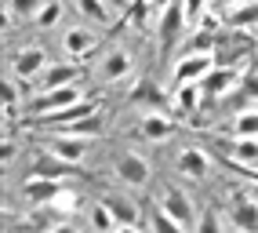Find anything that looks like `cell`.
<instances>
[{
  "label": "cell",
  "instance_id": "cell-9",
  "mask_svg": "<svg viewBox=\"0 0 258 233\" xmlns=\"http://www.w3.org/2000/svg\"><path fill=\"white\" fill-rule=\"evenodd\" d=\"M58 190H62V182H58V179H51V175H37V171H33V175L22 182V197H26L33 208L51 204V201L58 197Z\"/></svg>",
  "mask_w": 258,
  "mask_h": 233
},
{
  "label": "cell",
  "instance_id": "cell-31",
  "mask_svg": "<svg viewBox=\"0 0 258 233\" xmlns=\"http://www.w3.org/2000/svg\"><path fill=\"white\" fill-rule=\"evenodd\" d=\"M91 229H102V233H106V229H109V233H113V229H120L106 201H102V204H95V208H91Z\"/></svg>",
  "mask_w": 258,
  "mask_h": 233
},
{
  "label": "cell",
  "instance_id": "cell-39",
  "mask_svg": "<svg viewBox=\"0 0 258 233\" xmlns=\"http://www.w3.org/2000/svg\"><path fill=\"white\" fill-rule=\"evenodd\" d=\"M149 4H153V0H149Z\"/></svg>",
  "mask_w": 258,
  "mask_h": 233
},
{
  "label": "cell",
  "instance_id": "cell-16",
  "mask_svg": "<svg viewBox=\"0 0 258 233\" xmlns=\"http://www.w3.org/2000/svg\"><path fill=\"white\" fill-rule=\"evenodd\" d=\"M98 109H102V102H98V98H80V102L66 106V109H58V113H40V116H37V124H58V128H66V124L80 121V116H91V113H98Z\"/></svg>",
  "mask_w": 258,
  "mask_h": 233
},
{
  "label": "cell",
  "instance_id": "cell-21",
  "mask_svg": "<svg viewBox=\"0 0 258 233\" xmlns=\"http://www.w3.org/2000/svg\"><path fill=\"white\" fill-rule=\"evenodd\" d=\"M77 168H80V164L62 160L58 153H44V157H37V164H33L37 175H51V179H70V175H77Z\"/></svg>",
  "mask_w": 258,
  "mask_h": 233
},
{
  "label": "cell",
  "instance_id": "cell-22",
  "mask_svg": "<svg viewBox=\"0 0 258 233\" xmlns=\"http://www.w3.org/2000/svg\"><path fill=\"white\" fill-rule=\"evenodd\" d=\"M226 26H233V29H258V0H254V4H251V0H244V4L229 8Z\"/></svg>",
  "mask_w": 258,
  "mask_h": 233
},
{
  "label": "cell",
  "instance_id": "cell-38",
  "mask_svg": "<svg viewBox=\"0 0 258 233\" xmlns=\"http://www.w3.org/2000/svg\"><path fill=\"white\" fill-rule=\"evenodd\" d=\"M218 8H236V4H244V0H215Z\"/></svg>",
  "mask_w": 258,
  "mask_h": 233
},
{
  "label": "cell",
  "instance_id": "cell-3",
  "mask_svg": "<svg viewBox=\"0 0 258 233\" xmlns=\"http://www.w3.org/2000/svg\"><path fill=\"white\" fill-rule=\"evenodd\" d=\"M215 70V55L211 51H185L175 62V84H189V80H204Z\"/></svg>",
  "mask_w": 258,
  "mask_h": 233
},
{
  "label": "cell",
  "instance_id": "cell-30",
  "mask_svg": "<svg viewBox=\"0 0 258 233\" xmlns=\"http://www.w3.org/2000/svg\"><path fill=\"white\" fill-rule=\"evenodd\" d=\"M233 135H258V106L240 109V116L233 121Z\"/></svg>",
  "mask_w": 258,
  "mask_h": 233
},
{
  "label": "cell",
  "instance_id": "cell-27",
  "mask_svg": "<svg viewBox=\"0 0 258 233\" xmlns=\"http://www.w3.org/2000/svg\"><path fill=\"white\" fill-rule=\"evenodd\" d=\"M77 11L84 15V19L98 22V26H109L113 22V11H109L106 0H77Z\"/></svg>",
  "mask_w": 258,
  "mask_h": 233
},
{
  "label": "cell",
  "instance_id": "cell-8",
  "mask_svg": "<svg viewBox=\"0 0 258 233\" xmlns=\"http://www.w3.org/2000/svg\"><path fill=\"white\" fill-rule=\"evenodd\" d=\"M160 204H164V208L178 219V226H182V229H197L193 201H189V197H185L178 186H164V190H160Z\"/></svg>",
  "mask_w": 258,
  "mask_h": 233
},
{
  "label": "cell",
  "instance_id": "cell-14",
  "mask_svg": "<svg viewBox=\"0 0 258 233\" xmlns=\"http://www.w3.org/2000/svg\"><path fill=\"white\" fill-rule=\"evenodd\" d=\"M102 201L109 204V211H113V219H116L120 229H139V226H146L142 215H139V204H135L131 197H124V193H106Z\"/></svg>",
  "mask_w": 258,
  "mask_h": 233
},
{
  "label": "cell",
  "instance_id": "cell-29",
  "mask_svg": "<svg viewBox=\"0 0 258 233\" xmlns=\"http://www.w3.org/2000/svg\"><path fill=\"white\" fill-rule=\"evenodd\" d=\"M58 19H62V0H44V8L37 11V22L40 29H51V26H58Z\"/></svg>",
  "mask_w": 258,
  "mask_h": 233
},
{
  "label": "cell",
  "instance_id": "cell-17",
  "mask_svg": "<svg viewBox=\"0 0 258 233\" xmlns=\"http://www.w3.org/2000/svg\"><path fill=\"white\" fill-rule=\"evenodd\" d=\"M131 51H124V47H116V51H109L106 59H102V66H98V77L102 80H109V84H116V80H124L127 73H131Z\"/></svg>",
  "mask_w": 258,
  "mask_h": 233
},
{
  "label": "cell",
  "instance_id": "cell-13",
  "mask_svg": "<svg viewBox=\"0 0 258 233\" xmlns=\"http://www.w3.org/2000/svg\"><path fill=\"white\" fill-rule=\"evenodd\" d=\"M47 149H51V153H58L62 160H73V164H80L84 157H88V149H91V139L73 135V131H58V135L47 142Z\"/></svg>",
  "mask_w": 258,
  "mask_h": 233
},
{
  "label": "cell",
  "instance_id": "cell-26",
  "mask_svg": "<svg viewBox=\"0 0 258 233\" xmlns=\"http://www.w3.org/2000/svg\"><path fill=\"white\" fill-rule=\"evenodd\" d=\"M127 102H131V106H139V102H146V106H164L167 98H164V91H157V84H153V80H139V84L131 88Z\"/></svg>",
  "mask_w": 258,
  "mask_h": 233
},
{
  "label": "cell",
  "instance_id": "cell-32",
  "mask_svg": "<svg viewBox=\"0 0 258 233\" xmlns=\"http://www.w3.org/2000/svg\"><path fill=\"white\" fill-rule=\"evenodd\" d=\"M146 19H149V0H131V4H127V11H124V19H120V22L146 26ZM120 22H116V26H120Z\"/></svg>",
  "mask_w": 258,
  "mask_h": 233
},
{
  "label": "cell",
  "instance_id": "cell-33",
  "mask_svg": "<svg viewBox=\"0 0 258 233\" xmlns=\"http://www.w3.org/2000/svg\"><path fill=\"white\" fill-rule=\"evenodd\" d=\"M0 95H4V124H11V121H15V109H19V95H15L11 80L0 84Z\"/></svg>",
  "mask_w": 258,
  "mask_h": 233
},
{
  "label": "cell",
  "instance_id": "cell-12",
  "mask_svg": "<svg viewBox=\"0 0 258 233\" xmlns=\"http://www.w3.org/2000/svg\"><path fill=\"white\" fill-rule=\"evenodd\" d=\"M62 47H66V55H70L73 62H84V59H91L98 51V33L84 29V26H73L70 33H66Z\"/></svg>",
  "mask_w": 258,
  "mask_h": 233
},
{
  "label": "cell",
  "instance_id": "cell-35",
  "mask_svg": "<svg viewBox=\"0 0 258 233\" xmlns=\"http://www.w3.org/2000/svg\"><path fill=\"white\" fill-rule=\"evenodd\" d=\"M208 8H211L208 0H185V19H189V22L197 26V22H200V15L208 11Z\"/></svg>",
  "mask_w": 258,
  "mask_h": 233
},
{
  "label": "cell",
  "instance_id": "cell-20",
  "mask_svg": "<svg viewBox=\"0 0 258 233\" xmlns=\"http://www.w3.org/2000/svg\"><path fill=\"white\" fill-rule=\"evenodd\" d=\"M229 106H244V109L258 106V70H247L244 77H240V84L229 95Z\"/></svg>",
  "mask_w": 258,
  "mask_h": 233
},
{
  "label": "cell",
  "instance_id": "cell-28",
  "mask_svg": "<svg viewBox=\"0 0 258 233\" xmlns=\"http://www.w3.org/2000/svg\"><path fill=\"white\" fill-rule=\"evenodd\" d=\"M62 131H73V135H84V139H95V135H102V116H98V113H91V116H80V121H73V124H66Z\"/></svg>",
  "mask_w": 258,
  "mask_h": 233
},
{
  "label": "cell",
  "instance_id": "cell-37",
  "mask_svg": "<svg viewBox=\"0 0 258 233\" xmlns=\"http://www.w3.org/2000/svg\"><path fill=\"white\" fill-rule=\"evenodd\" d=\"M229 164H233V168H236L240 175H247V179L254 182V186H258V164H236V160H229Z\"/></svg>",
  "mask_w": 258,
  "mask_h": 233
},
{
  "label": "cell",
  "instance_id": "cell-2",
  "mask_svg": "<svg viewBox=\"0 0 258 233\" xmlns=\"http://www.w3.org/2000/svg\"><path fill=\"white\" fill-rule=\"evenodd\" d=\"M185 22H189L185 19V0H167V8L160 15V29H157V37H160L157 51H160V59H167V51L175 47V40H178V33H182Z\"/></svg>",
  "mask_w": 258,
  "mask_h": 233
},
{
  "label": "cell",
  "instance_id": "cell-5",
  "mask_svg": "<svg viewBox=\"0 0 258 233\" xmlns=\"http://www.w3.org/2000/svg\"><path fill=\"white\" fill-rule=\"evenodd\" d=\"M47 66H51V62H47V51L33 44V47H22V51H15V59H11V73L19 77V80H33L37 73H44Z\"/></svg>",
  "mask_w": 258,
  "mask_h": 233
},
{
  "label": "cell",
  "instance_id": "cell-10",
  "mask_svg": "<svg viewBox=\"0 0 258 233\" xmlns=\"http://www.w3.org/2000/svg\"><path fill=\"white\" fill-rule=\"evenodd\" d=\"M84 98V91L77 88V84H70V88H55V91H40L37 98H33V113H58V109H66V106H73V102H80Z\"/></svg>",
  "mask_w": 258,
  "mask_h": 233
},
{
  "label": "cell",
  "instance_id": "cell-7",
  "mask_svg": "<svg viewBox=\"0 0 258 233\" xmlns=\"http://www.w3.org/2000/svg\"><path fill=\"white\" fill-rule=\"evenodd\" d=\"M229 215H233V226L236 229H258V201L247 193V190H233L229 193Z\"/></svg>",
  "mask_w": 258,
  "mask_h": 233
},
{
  "label": "cell",
  "instance_id": "cell-25",
  "mask_svg": "<svg viewBox=\"0 0 258 233\" xmlns=\"http://www.w3.org/2000/svg\"><path fill=\"white\" fill-rule=\"evenodd\" d=\"M40 8H44V0H4V15H8V22H11V19L33 22Z\"/></svg>",
  "mask_w": 258,
  "mask_h": 233
},
{
  "label": "cell",
  "instance_id": "cell-11",
  "mask_svg": "<svg viewBox=\"0 0 258 233\" xmlns=\"http://www.w3.org/2000/svg\"><path fill=\"white\" fill-rule=\"evenodd\" d=\"M113 175L120 179V182H127V186H146V179H149V164L139 157V153H116V160H113Z\"/></svg>",
  "mask_w": 258,
  "mask_h": 233
},
{
  "label": "cell",
  "instance_id": "cell-34",
  "mask_svg": "<svg viewBox=\"0 0 258 233\" xmlns=\"http://www.w3.org/2000/svg\"><path fill=\"white\" fill-rule=\"evenodd\" d=\"M51 208H58L62 215H73V211L80 208V197H77L73 190H58V197L51 201Z\"/></svg>",
  "mask_w": 258,
  "mask_h": 233
},
{
  "label": "cell",
  "instance_id": "cell-24",
  "mask_svg": "<svg viewBox=\"0 0 258 233\" xmlns=\"http://www.w3.org/2000/svg\"><path fill=\"white\" fill-rule=\"evenodd\" d=\"M229 160L236 164H258V135H236L229 146Z\"/></svg>",
  "mask_w": 258,
  "mask_h": 233
},
{
  "label": "cell",
  "instance_id": "cell-4",
  "mask_svg": "<svg viewBox=\"0 0 258 233\" xmlns=\"http://www.w3.org/2000/svg\"><path fill=\"white\" fill-rule=\"evenodd\" d=\"M175 171L185 175V179H208V175H211V157H208V149H200V146H182L178 157H175Z\"/></svg>",
  "mask_w": 258,
  "mask_h": 233
},
{
  "label": "cell",
  "instance_id": "cell-1",
  "mask_svg": "<svg viewBox=\"0 0 258 233\" xmlns=\"http://www.w3.org/2000/svg\"><path fill=\"white\" fill-rule=\"evenodd\" d=\"M251 55H254V40L244 37V29L229 26V33L226 29L215 33V66H236V70H240Z\"/></svg>",
  "mask_w": 258,
  "mask_h": 233
},
{
  "label": "cell",
  "instance_id": "cell-15",
  "mask_svg": "<svg viewBox=\"0 0 258 233\" xmlns=\"http://www.w3.org/2000/svg\"><path fill=\"white\" fill-rule=\"evenodd\" d=\"M175 131H178V124L171 121V116H164V113H146L142 121H139V128H135V135L146 139V142H167Z\"/></svg>",
  "mask_w": 258,
  "mask_h": 233
},
{
  "label": "cell",
  "instance_id": "cell-19",
  "mask_svg": "<svg viewBox=\"0 0 258 233\" xmlns=\"http://www.w3.org/2000/svg\"><path fill=\"white\" fill-rule=\"evenodd\" d=\"M204 102V88H200V80H189V84H175V109L182 116H193Z\"/></svg>",
  "mask_w": 258,
  "mask_h": 233
},
{
  "label": "cell",
  "instance_id": "cell-18",
  "mask_svg": "<svg viewBox=\"0 0 258 233\" xmlns=\"http://www.w3.org/2000/svg\"><path fill=\"white\" fill-rule=\"evenodd\" d=\"M80 80V66L70 62V66H47L44 70V80H40V91H55V88H70Z\"/></svg>",
  "mask_w": 258,
  "mask_h": 233
},
{
  "label": "cell",
  "instance_id": "cell-36",
  "mask_svg": "<svg viewBox=\"0 0 258 233\" xmlns=\"http://www.w3.org/2000/svg\"><path fill=\"white\" fill-rule=\"evenodd\" d=\"M197 229H222L215 208H204V219H197Z\"/></svg>",
  "mask_w": 258,
  "mask_h": 233
},
{
  "label": "cell",
  "instance_id": "cell-23",
  "mask_svg": "<svg viewBox=\"0 0 258 233\" xmlns=\"http://www.w3.org/2000/svg\"><path fill=\"white\" fill-rule=\"evenodd\" d=\"M146 211H149V222H146L149 229H157V233H178V229H182L178 219H175V215H171L160 201H157V204H146Z\"/></svg>",
  "mask_w": 258,
  "mask_h": 233
},
{
  "label": "cell",
  "instance_id": "cell-6",
  "mask_svg": "<svg viewBox=\"0 0 258 233\" xmlns=\"http://www.w3.org/2000/svg\"><path fill=\"white\" fill-rule=\"evenodd\" d=\"M240 77H244V73H240L236 66H215V70L200 80V88H204V95H208V98H226V95L240 84Z\"/></svg>",
  "mask_w": 258,
  "mask_h": 233
}]
</instances>
